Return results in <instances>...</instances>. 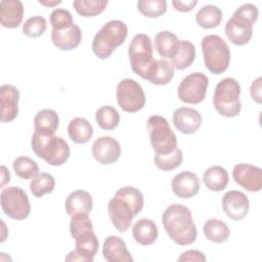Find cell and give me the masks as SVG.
Returning <instances> with one entry per match:
<instances>
[{
	"label": "cell",
	"instance_id": "cell-24",
	"mask_svg": "<svg viewBox=\"0 0 262 262\" xmlns=\"http://www.w3.org/2000/svg\"><path fill=\"white\" fill-rule=\"evenodd\" d=\"M157 224L147 218L139 219L132 227L134 239L141 246H149L158 238Z\"/></svg>",
	"mask_w": 262,
	"mask_h": 262
},
{
	"label": "cell",
	"instance_id": "cell-43",
	"mask_svg": "<svg viewBox=\"0 0 262 262\" xmlns=\"http://www.w3.org/2000/svg\"><path fill=\"white\" fill-rule=\"evenodd\" d=\"M178 261H206L205 255L198 250H188L183 252L179 258Z\"/></svg>",
	"mask_w": 262,
	"mask_h": 262
},
{
	"label": "cell",
	"instance_id": "cell-8",
	"mask_svg": "<svg viewBox=\"0 0 262 262\" xmlns=\"http://www.w3.org/2000/svg\"><path fill=\"white\" fill-rule=\"evenodd\" d=\"M150 144L157 155H167L177 148V137L170 128L167 119L161 116H151L146 122Z\"/></svg>",
	"mask_w": 262,
	"mask_h": 262
},
{
	"label": "cell",
	"instance_id": "cell-29",
	"mask_svg": "<svg viewBox=\"0 0 262 262\" xmlns=\"http://www.w3.org/2000/svg\"><path fill=\"white\" fill-rule=\"evenodd\" d=\"M174 77V67L166 59H157L147 76V81L154 85H167Z\"/></svg>",
	"mask_w": 262,
	"mask_h": 262
},
{
	"label": "cell",
	"instance_id": "cell-13",
	"mask_svg": "<svg viewBox=\"0 0 262 262\" xmlns=\"http://www.w3.org/2000/svg\"><path fill=\"white\" fill-rule=\"evenodd\" d=\"M107 213L112 224L120 232L129 229L133 217L135 216L131 206L122 198L114 195L107 205Z\"/></svg>",
	"mask_w": 262,
	"mask_h": 262
},
{
	"label": "cell",
	"instance_id": "cell-44",
	"mask_svg": "<svg viewBox=\"0 0 262 262\" xmlns=\"http://www.w3.org/2000/svg\"><path fill=\"white\" fill-rule=\"evenodd\" d=\"M196 4V0H172L173 7L180 12L191 11Z\"/></svg>",
	"mask_w": 262,
	"mask_h": 262
},
{
	"label": "cell",
	"instance_id": "cell-11",
	"mask_svg": "<svg viewBox=\"0 0 262 262\" xmlns=\"http://www.w3.org/2000/svg\"><path fill=\"white\" fill-rule=\"evenodd\" d=\"M208 85L209 78L205 74L201 72L191 73L180 82L177 89L178 97L185 103H201L206 97Z\"/></svg>",
	"mask_w": 262,
	"mask_h": 262
},
{
	"label": "cell",
	"instance_id": "cell-39",
	"mask_svg": "<svg viewBox=\"0 0 262 262\" xmlns=\"http://www.w3.org/2000/svg\"><path fill=\"white\" fill-rule=\"evenodd\" d=\"M137 8L144 16L155 18L166 12L167 2L165 0H140L137 2Z\"/></svg>",
	"mask_w": 262,
	"mask_h": 262
},
{
	"label": "cell",
	"instance_id": "cell-41",
	"mask_svg": "<svg viewBox=\"0 0 262 262\" xmlns=\"http://www.w3.org/2000/svg\"><path fill=\"white\" fill-rule=\"evenodd\" d=\"M50 24L52 26V30H64L74 25L72 13L62 8H56L50 13Z\"/></svg>",
	"mask_w": 262,
	"mask_h": 262
},
{
	"label": "cell",
	"instance_id": "cell-21",
	"mask_svg": "<svg viewBox=\"0 0 262 262\" xmlns=\"http://www.w3.org/2000/svg\"><path fill=\"white\" fill-rule=\"evenodd\" d=\"M93 207V200L91 194L84 189H77L72 191L64 203L67 214L72 217L78 214L89 215Z\"/></svg>",
	"mask_w": 262,
	"mask_h": 262
},
{
	"label": "cell",
	"instance_id": "cell-27",
	"mask_svg": "<svg viewBox=\"0 0 262 262\" xmlns=\"http://www.w3.org/2000/svg\"><path fill=\"white\" fill-rule=\"evenodd\" d=\"M228 179L227 171L221 166H211L203 175L204 184L211 191H221L225 189L228 184Z\"/></svg>",
	"mask_w": 262,
	"mask_h": 262
},
{
	"label": "cell",
	"instance_id": "cell-20",
	"mask_svg": "<svg viewBox=\"0 0 262 262\" xmlns=\"http://www.w3.org/2000/svg\"><path fill=\"white\" fill-rule=\"evenodd\" d=\"M102 256L108 262H132L125 242L117 235H108L102 246Z\"/></svg>",
	"mask_w": 262,
	"mask_h": 262
},
{
	"label": "cell",
	"instance_id": "cell-17",
	"mask_svg": "<svg viewBox=\"0 0 262 262\" xmlns=\"http://www.w3.org/2000/svg\"><path fill=\"white\" fill-rule=\"evenodd\" d=\"M202 115L199 111L181 106L173 113V124L175 128L183 134H193L202 125Z\"/></svg>",
	"mask_w": 262,
	"mask_h": 262
},
{
	"label": "cell",
	"instance_id": "cell-34",
	"mask_svg": "<svg viewBox=\"0 0 262 262\" xmlns=\"http://www.w3.org/2000/svg\"><path fill=\"white\" fill-rule=\"evenodd\" d=\"M55 187V179L49 173L42 172L36 175L30 183V189L34 196L42 198L46 193H50Z\"/></svg>",
	"mask_w": 262,
	"mask_h": 262
},
{
	"label": "cell",
	"instance_id": "cell-10",
	"mask_svg": "<svg viewBox=\"0 0 262 262\" xmlns=\"http://www.w3.org/2000/svg\"><path fill=\"white\" fill-rule=\"evenodd\" d=\"M117 102L126 113H136L145 104L141 85L133 79H123L117 85Z\"/></svg>",
	"mask_w": 262,
	"mask_h": 262
},
{
	"label": "cell",
	"instance_id": "cell-22",
	"mask_svg": "<svg viewBox=\"0 0 262 262\" xmlns=\"http://www.w3.org/2000/svg\"><path fill=\"white\" fill-rule=\"evenodd\" d=\"M24 16V5L19 0H2L0 2V21L4 28H17Z\"/></svg>",
	"mask_w": 262,
	"mask_h": 262
},
{
	"label": "cell",
	"instance_id": "cell-15",
	"mask_svg": "<svg viewBox=\"0 0 262 262\" xmlns=\"http://www.w3.org/2000/svg\"><path fill=\"white\" fill-rule=\"evenodd\" d=\"M227 39L234 45H246L253 36V24L249 20L232 14L227 20L224 29Z\"/></svg>",
	"mask_w": 262,
	"mask_h": 262
},
{
	"label": "cell",
	"instance_id": "cell-42",
	"mask_svg": "<svg viewBox=\"0 0 262 262\" xmlns=\"http://www.w3.org/2000/svg\"><path fill=\"white\" fill-rule=\"evenodd\" d=\"M234 14H236V15H238V16L247 19V20H249L250 23H252L254 25L255 21L258 18L259 11H258V8H257L256 5L251 4V3H246V4L241 5L234 11Z\"/></svg>",
	"mask_w": 262,
	"mask_h": 262
},
{
	"label": "cell",
	"instance_id": "cell-23",
	"mask_svg": "<svg viewBox=\"0 0 262 262\" xmlns=\"http://www.w3.org/2000/svg\"><path fill=\"white\" fill-rule=\"evenodd\" d=\"M51 40L55 47L62 51L73 50L78 47L82 40L81 29L74 24L72 27L64 30H52Z\"/></svg>",
	"mask_w": 262,
	"mask_h": 262
},
{
	"label": "cell",
	"instance_id": "cell-37",
	"mask_svg": "<svg viewBox=\"0 0 262 262\" xmlns=\"http://www.w3.org/2000/svg\"><path fill=\"white\" fill-rule=\"evenodd\" d=\"M115 195L122 198L123 200H125L132 208L134 215L136 216L143 208L144 205V199H143V194L141 193V191L139 189H137L136 187L133 186H125V187H121L119 188Z\"/></svg>",
	"mask_w": 262,
	"mask_h": 262
},
{
	"label": "cell",
	"instance_id": "cell-4",
	"mask_svg": "<svg viewBox=\"0 0 262 262\" xmlns=\"http://www.w3.org/2000/svg\"><path fill=\"white\" fill-rule=\"evenodd\" d=\"M127 35L128 28L122 20L113 19L105 23L93 38V53L100 59L108 58L113 51L124 43Z\"/></svg>",
	"mask_w": 262,
	"mask_h": 262
},
{
	"label": "cell",
	"instance_id": "cell-33",
	"mask_svg": "<svg viewBox=\"0 0 262 262\" xmlns=\"http://www.w3.org/2000/svg\"><path fill=\"white\" fill-rule=\"evenodd\" d=\"M95 120L101 129L111 131L118 127L120 123V114L112 105H103L96 111Z\"/></svg>",
	"mask_w": 262,
	"mask_h": 262
},
{
	"label": "cell",
	"instance_id": "cell-5",
	"mask_svg": "<svg viewBox=\"0 0 262 262\" xmlns=\"http://www.w3.org/2000/svg\"><path fill=\"white\" fill-rule=\"evenodd\" d=\"M241 85L233 78H224L215 87L213 104L219 115L225 118L236 117L241 110Z\"/></svg>",
	"mask_w": 262,
	"mask_h": 262
},
{
	"label": "cell",
	"instance_id": "cell-3",
	"mask_svg": "<svg viewBox=\"0 0 262 262\" xmlns=\"http://www.w3.org/2000/svg\"><path fill=\"white\" fill-rule=\"evenodd\" d=\"M34 154L43 159L50 166H61L70 157V145L61 137L54 134L34 132L31 138Z\"/></svg>",
	"mask_w": 262,
	"mask_h": 262
},
{
	"label": "cell",
	"instance_id": "cell-18",
	"mask_svg": "<svg viewBox=\"0 0 262 262\" xmlns=\"http://www.w3.org/2000/svg\"><path fill=\"white\" fill-rule=\"evenodd\" d=\"M18 89L11 84H4L0 87L1 122L8 123L13 121L18 114Z\"/></svg>",
	"mask_w": 262,
	"mask_h": 262
},
{
	"label": "cell",
	"instance_id": "cell-35",
	"mask_svg": "<svg viewBox=\"0 0 262 262\" xmlns=\"http://www.w3.org/2000/svg\"><path fill=\"white\" fill-rule=\"evenodd\" d=\"M108 2L106 0H75L73 6L76 12L84 17H90L100 14Z\"/></svg>",
	"mask_w": 262,
	"mask_h": 262
},
{
	"label": "cell",
	"instance_id": "cell-12",
	"mask_svg": "<svg viewBox=\"0 0 262 262\" xmlns=\"http://www.w3.org/2000/svg\"><path fill=\"white\" fill-rule=\"evenodd\" d=\"M232 178L248 191L257 192L262 188V170L257 166L246 163L236 164L232 170Z\"/></svg>",
	"mask_w": 262,
	"mask_h": 262
},
{
	"label": "cell",
	"instance_id": "cell-28",
	"mask_svg": "<svg viewBox=\"0 0 262 262\" xmlns=\"http://www.w3.org/2000/svg\"><path fill=\"white\" fill-rule=\"evenodd\" d=\"M179 40L170 31H160L155 37V47L157 52L165 58H172L178 48Z\"/></svg>",
	"mask_w": 262,
	"mask_h": 262
},
{
	"label": "cell",
	"instance_id": "cell-32",
	"mask_svg": "<svg viewBox=\"0 0 262 262\" xmlns=\"http://www.w3.org/2000/svg\"><path fill=\"white\" fill-rule=\"evenodd\" d=\"M221 20L222 11L215 5H205L201 7L195 14V21L203 29L216 28L220 25Z\"/></svg>",
	"mask_w": 262,
	"mask_h": 262
},
{
	"label": "cell",
	"instance_id": "cell-38",
	"mask_svg": "<svg viewBox=\"0 0 262 262\" xmlns=\"http://www.w3.org/2000/svg\"><path fill=\"white\" fill-rule=\"evenodd\" d=\"M183 155L180 148H176L173 152L167 155H157L155 154L154 163L155 165L163 171H172L182 164Z\"/></svg>",
	"mask_w": 262,
	"mask_h": 262
},
{
	"label": "cell",
	"instance_id": "cell-19",
	"mask_svg": "<svg viewBox=\"0 0 262 262\" xmlns=\"http://www.w3.org/2000/svg\"><path fill=\"white\" fill-rule=\"evenodd\" d=\"M171 187L178 198L190 199L199 192L201 182L194 173L190 171H182L173 177Z\"/></svg>",
	"mask_w": 262,
	"mask_h": 262
},
{
	"label": "cell",
	"instance_id": "cell-1",
	"mask_svg": "<svg viewBox=\"0 0 262 262\" xmlns=\"http://www.w3.org/2000/svg\"><path fill=\"white\" fill-rule=\"evenodd\" d=\"M71 218L70 232L76 242V248L68 254L64 260L92 262L98 250V239L93 231L89 215L78 214Z\"/></svg>",
	"mask_w": 262,
	"mask_h": 262
},
{
	"label": "cell",
	"instance_id": "cell-26",
	"mask_svg": "<svg viewBox=\"0 0 262 262\" xmlns=\"http://www.w3.org/2000/svg\"><path fill=\"white\" fill-rule=\"evenodd\" d=\"M68 134L72 141L78 144L86 143L93 135V127L85 118H74L68 126Z\"/></svg>",
	"mask_w": 262,
	"mask_h": 262
},
{
	"label": "cell",
	"instance_id": "cell-40",
	"mask_svg": "<svg viewBox=\"0 0 262 262\" xmlns=\"http://www.w3.org/2000/svg\"><path fill=\"white\" fill-rule=\"evenodd\" d=\"M47 29L46 19L41 15H35L28 18L23 25V32L30 38L42 36Z\"/></svg>",
	"mask_w": 262,
	"mask_h": 262
},
{
	"label": "cell",
	"instance_id": "cell-30",
	"mask_svg": "<svg viewBox=\"0 0 262 262\" xmlns=\"http://www.w3.org/2000/svg\"><path fill=\"white\" fill-rule=\"evenodd\" d=\"M195 57L194 45L187 40H180L175 55L171 58L176 70H185L192 64Z\"/></svg>",
	"mask_w": 262,
	"mask_h": 262
},
{
	"label": "cell",
	"instance_id": "cell-25",
	"mask_svg": "<svg viewBox=\"0 0 262 262\" xmlns=\"http://www.w3.org/2000/svg\"><path fill=\"white\" fill-rule=\"evenodd\" d=\"M59 126V118L55 111L44 108L39 111L34 118V128L36 132L44 134H54Z\"/></svg>",
	"mask_w": 262,
	"mask_h": 262
},
{
	"label": "cell",
	"instance_id": "cell-31",
	"mask_svg": "<svg viewBox=\"0 0 262 262\" xmlns=\"http://www.w3.org/2000/svg\"><path fill=\"white\" fill-rule=\"evenodd\" d=\"M204 234L207 239L213 243L226 242L230 235V229L225 222L219 219H209L203 226Z\"/></svg>",
	"mask_w": 262,
	"mask_h": 262
},
{
	"label": "cell",
	"instance_id": "cell-2",
	"mask_svg": "<svg viewBox=\"0 0 262 262\" xmlns=\"http://www.w3.org/2000/svg\"><path fill=\"white\" fill-rule=\"evenodd\" d=\"M162 224L177 245L187 246L196 239L198 231L190 210L180 204L170 205L162 215Z\"/></svg>",
	"mask_w": 262,
	"mask_h": 262
},
{
	"label": "cell",
	"instance_id": "cell-47",
	"mask_svg": "<svg viewBox=\"0 0 262 262\" xmlns=\"http://www.w3.org/2000/svg\"><path fill=\"white\" fill-rule=\"evenodd\" d=\"M40 4L42 5H45V6H54V5H57L59 4L61 1L60 0H55V1H46V0H39L38 1Z\"/></svg>",
	"mask_w": 262,
	"mask_h": 262
},
{
	"label": "cell",
	"instance_id": "cell-6",
	"mask_svg": "<svg viewBox=\"0 0 262 262\" xmlns=\"http://www.w3.org/2000/svg\"><path fill=\"white\" fill-rule=\"evenodd\" d=\"M201 46L206 68L215 75L224 73L230 62V50L225 40L218 35H207Z\"/></svg>",
	"mask_w": 262,
	"mask_h": 262
},
{
	"label": "cell",
	"instance_id": "cell-45",
	"mask_svg": "<svg viewBox=\"0 0 262 262\" xmlns=\"http://www.w3.org/2000/svg\"><path fill=\"white\" fill-rule=\"evenodd\" d=\"M250 93H251V96H252L253 100H255L257 103L262 102V98H261V77H259L255 81H253V83L251 85V88H250Z\"/></svg>",
	"mask_w": 262,
	"mask_h": 262
},
{
	"label": "cell",
	"instance_id": "cell-14",
	"mask_svg": "<svg viewBox=\"0 0 262 262\" xmlns=\"http://www.w3.org/2000/svg\"><path fill=\"white\" fill-rule=\"evenodd\" d=\"M93 158L101 165H111L117 162L121 156V145L112 136H100L91 147Z\"/></svg>",
	"mask_w": 262,
	"mask_h": 262
},
{
	"label": "cell",
	"instance_id": "cell-36",
	"mask_svg": "<svg viewBox=\"0 0 262 262\" xmlns=\"http://www.w3.org/2000/svg\"><path fill=\"white\" fill-rule=\"evenodd\" d=\"M13 170L21 179H33L39 174L38 164L29 157H18L13 161Z\"/></svg>",
	"mask_w": 262,
	"mask_h": 262
},
{
	"label": "cell",
	"instance_id": "cell-46",
	"mask_svg": "<svg viewBox=\"0 0 262 262\" xmlns=\"http://www.w3.org/2000/svg\"><path fill=\"white\" fill-rule=\"evenodd\" d=\"M2 182H1V186H3L6 182H9L10 180V174L9 171L6 170V168L4 166H2Z\"/></svg>",
	"mask_w": 262,
	"mask_h": 262
},
{
	"label": "cell",
	"instance_id": "cell-16",
	"mask_svg": "<svg viewBox=\"0 0 262 262\" xmlns=\"http://www.w3.org/2000/svg\"><path fill=\"white\" fill-rule=\"evenodd\" d=\"M222 209L232 220L244 219L250 209L248 196L239 190H229L222 198Z\"/></svg>",
	"mask_w": 262,
	"mask_h": 262
},
{
	"label": "cell",
	"instance_id": "cell-9",
	"mask_svg": "<svg viewBox=\"0 0 262 262\" xmlns=\"http://www.w3.org/2000/svg\"><path fill=\"white\" fill-rule=\"evenodd\" d=\"M1 208L7 217L14 220H25L31 212L27 193L17 186H9L1 191Z\"/></svg>",
	"mask_w": 262,
	"mask_h": 262
},
{
	"label": "cell",
	"instance_id": "cell-7",
	"mask_svg": "<svg viewBox=\"0 0 262 262\" xmlns=\"http://www.w3.org/2000/svg\"><path fill=\"white\" fill-rule=\"evenodd\" d=\"M128 55L132 71L146 80L155 61L150 38L145 34L135 35L129 45Z\"/></svg>",
	"mask_w": 262,
	"mask_h": 262
}]
</instances>
